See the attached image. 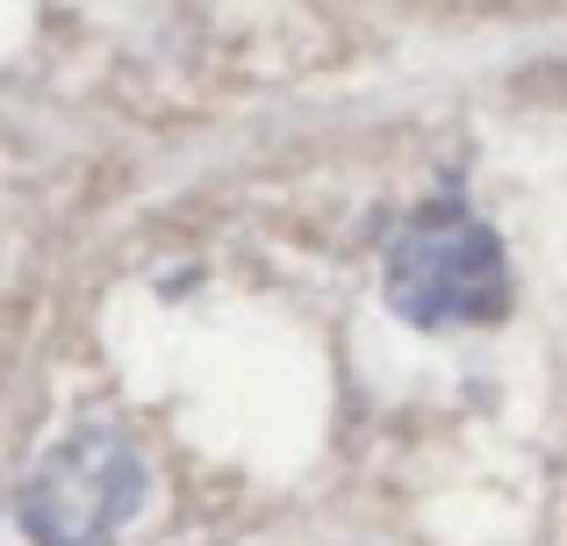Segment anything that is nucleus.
Returning <instances> with one entry per match:
<instances>
[{
    "label": "nucleus",
    "mask_w": 567,
    "mask_h": 546,
    "mask_svg": "<svg viewBox=\"0 0 567 546\" xmlns=\"http://www.w3.org/2000/svg\"><path fill=\"white\" fill-rule=\"evenodd\" d=\"M381 295L416 331H474L511 309V259L467 202L439 195L388 238Z\"/></svg>",
    "instance_id": "obj_1"
},
{
    "label": "nucleus",
    "mask_w": 567,
    "mask_h": 546,
    "mask_svg": "<svg viewBox=\"0 0 567 546\" xmlns=\"http://www.w3.org/2000/svg\"><path fill=\"white\" fill-rule=\"evenodd\" d=\"M144 453L123 424L86 418L37 453L14 490V525L29 546H115L144 511Z\"/></svg>",
    "instance_id": "obj_2"
}]
</instances>
